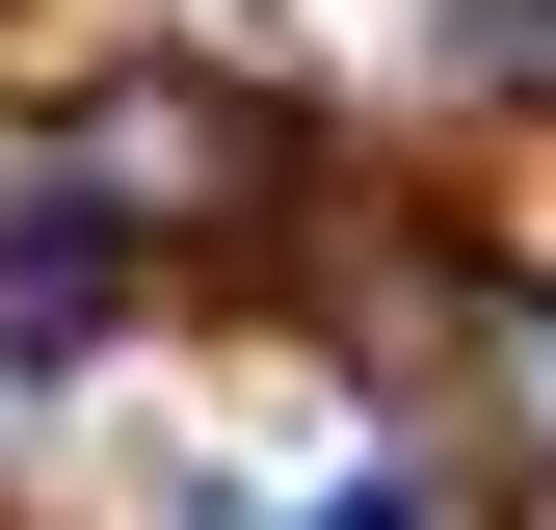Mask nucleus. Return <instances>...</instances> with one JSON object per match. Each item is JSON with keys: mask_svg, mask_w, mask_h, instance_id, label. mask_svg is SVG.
<instances>
[{"mask_svg": "<svg viewBox=\"0 0 556 530\" xmlns=\"http://www.w3.org/2000/svg\"><path fill=\"white\" fill-rule=\"evenodd\" d=\"M318 530H425V504H397V478H344V504H318Z\"/></svg>", "mask_w": 556, "mask_h": 530, "instance_id": "1", "label": "nucleus"}]
</instances>
